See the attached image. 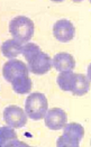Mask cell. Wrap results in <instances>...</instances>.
I'll return each instance as SVG.
<instances>
[{"label":"cell","mask_w":91,"mask_h":147,"mask_svg":"<svg viewBox=\"0 0 91 147\" xmlns=\"http://www.w3.org/2000/svg\"><path fill=\"white\" fill-rule=\"evenodd\" d=\"M34 29L35 26L33 20L25 16H17L9 23L10 34L13 35V39L19 40L20 43H27L34 35Z\"/></svg>","instance_id":"1"},{"label":"cell","mask_w":91,"mask_h":147,"mask_svg":"<svg viewBox=\"0 0 91 147\" xmlns=\"http://www.w3.org/2000/svg\"><path fill=\"white\" fill-rule=\"evenodd\" d=\"M47 109V99L40 92H33L25 100V112L27 117L35 121L43 119Z\"/></svg>","instance_id":"2"},{"label":"cell","mask_w":91,"mask_h":147,"mask_svg":"<svg viewBox=\"0 0 91 147\" xmlns=\"http://www.w3.org/2000/svg\"><path fill=\"white\" fill-rule=\"evenodd\" d=\"M83 136H84V128L80 123H66L64 126L63 135L60 136L56 140V146L78 147Z\"/></svg>","instance_id":"3"},{"label":"cell","mask_w":91,"mask_h":147,"mask_svg":"<svg viewBox=\"0 0 91 147\" xmlns=\"http://www.w3.org/2000/svg\"><path fill=\"white\" fill-rule=\"evenodd\" d=\"M3 120L13 128H23L27 123V115L18 106H8L3 110Z\"/></svg>","instance_id":"4"},{"label":"cell","mask_w":91,"mask_h":147,"mask_svg":"<svg viewBox=\"0 0 91 147\" xmlns=\"http://www.w3.org/2000/svg\"><path fill=\"white\" fill-rule=\"evenodd\" d=\"M45 126L51 130H60L63 129L67 121V116L64 110L61 108H52L47 109L44 116Z\"/></svg>","instance_id":"5"},{"label":"cell","mask_w":91,"mask_h":147,"mask_svg":"<svg viewBox=\"0 0 91 147\" xmlns=\"http://www.w3.org/2000/svg\"><path fill=\"white\" fill-rule=\"evenodd\" d=\"M53 35L59 42L67 43L75 35V28L70 20L60 19L53 26Z\"/></svg>","instance_id":"6"},{"label":"cell","mask_w":91,"mask_h":147,"mask_svg":"<svg viewBox=\"0 0 91 147\" xmlns=\"http://www.w3.org/2000/svg\"><path fill=\"white\" fill-rule=\"evenodd\" d=\"M23 74H28V67L24 62L16 60V59H11L3 64L2 75H3L5 80L8 81L9 83L15 78L23 75Z\"/></svg>","instance_id":"7"},{"label":"cell","mask_w":91,"mask_h":147,"mask_svg":"<svg viewBox=\"0 0 91 147\" xmlns=\"http://www.w3.org/2000/svg\"><path fill=\"white\" fill-rule=\"evenodd\" d=\"M28 71L36 75H43L47 73L52 67V60L49 56V54L44 52H39L38 55L35 56L29 63H27Z\"/></svg>","instance_id":"8"},{"label":"cell","mask_w":91,"mask_h":147,"mask_svg":"<svg viewBox=\"0 0 91 147\" xmlns=\"http://www.w3.org/2000/svg\"><path fill=\"white\" fill-rule=\"evenodd\" d=\"M52 66L59 72L72 71L75 67V60L69 53H57L53 57Z\"/></svg>","instance_id":"9"},{"label":"cell","mask_w":91,"mask_h":147,"mask_svg":"<svg viewBox=\"0 0 91 147\" xmlns=\"http://www.w3.org/2000/svg\"><path fill=\"white\" fill-rule=\"evenodd\" d=\"M6 146H28L25 143L19 142L16 131L10 126L0 127V147Z\"/></svg>","instance_id":"10"},{"label":"cell","mask_w":91,"mask_h":147,"mask_svg":"<svg viewBox=\"0 0 91 147\" xmlns=\"http://www.w3.org/2000/svg\"><path fill=\"white\" fill-rule=\"evenodd\" d=\"M89 91V80L80 73H74L72 86H71V93L74 96H84Z\"/></svg>","instance_id":"11"},{"label":"cell","mask_w":91,"mask_h":147,"mask_svg":"<svg viewBox=\"0 0 91 147\" xmlns=\"http://www.w3.org/2000/svg\"><path fill=\"white\" fill-rule=\"evenodd\" d=\"M23 44L19 40L16 39H8L2 43L1 45V53L3 54L5 57L7 59H15L22 53Z\"/></svg>","instance_id":"12"},{"label":"cell","mask_w":91,"mask_h":147,"mask_svg":"<svg viewBox=\"0 0 91 147\" xmlns=\"http://www.w3.org/2000/svg\"><path fill=\"white\" fill-rule=\"evenodd\" d=\"M10 83H11L13 91L19 94H26L28 92H30L32 86H33L32 80L29 79L28 74H23V75L15 78Z\"/></svg>","instance_id":"13"},{"label":"cell","mask_w":91,"mask_h":147,"mask_svg":"<svg viewBox=\"0 0 91 147\" xmlns=\"http://www.w3.org/2000/svg\"><path fill=\"white\" fill-rule=\"evenodd\" d=\"M74 73L72 71H65V72H60V74L56 78V83L60 86L61 90L70 92L71 91V86L73 81Z\"/></svg>","instance_id":"14"},{"label":"cell","mask_w":91,"mask_h":147,"mask_svg":"<svg viewBox=\"0 0 91 147\" xmlns=\"http://www.w3.org/2000/svg\"><path fill=\"white\" fill-rule=\"evenodd\" d=\"M39 52H40L39 46L34 43H27L25 45H23V49H22V54L27 60V63H29L35 56H37Z\"/></svg>","instance_id":"15"}]
</instances>
